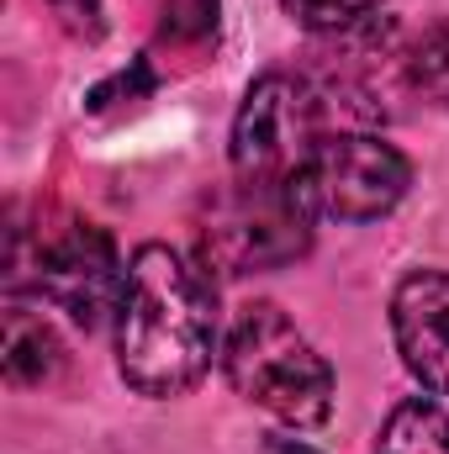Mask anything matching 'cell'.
<instances>
[{"instance_id": "obj_8", "label": "cell", "mask_w": 449, "mask_h": 454, "mask_svg": "<svg viewBox=\"0 0 449 454\" xmlns=\"http://www.w3.org/2000/svg\"><path fill=\"white\" fill-rule=\"evenodd\" d=\"M148 11V32L154 48L180 59V64H201L217 53L223 37V0H143Z\"/></svg>"}, {"instance_id": "obj_10", "label": "cell", "mask_w": 449, "mask_h": 454, "mask_svg": "<svg viewBox=\"0 0 449 454\" xmlns=\"http://www.w3.org/2000/svg\"><path fill=\"white\" fill-rule=\"evenodd\" d=\"M375 454H449V412L434 396L402 402L386 418V428L375 439Z\"/></svg>"}, {"instance_id": "obj_1", "label": "cell", "mask_w": 449, "mask_h": 454, "mask_svg": "<svg viewBox=\"0 0 449 454\" xmlns=\"http://www.w3.org/2000/svg\"><path fill=\"white\" fill-rule=\"evenodd\" d=\"M217 354V291L201 259L143 243L116 307V370L138 396H185Z\"/></svg>"}, {"instance_id": "obj_3", "label": "cell", "mask_w": 449, "mask_h": 454, "mask_svg": "<svg viewBox=\"0 0 449 454\" xmlns=\"http://www.w3.org/2000/svg\"><path fill=\"white\" fill-rule=\"evenodd\" d=\"M334 121H343V112L318 85V74H296V69L259 74L232 116V175L254 185L296 191L323 137L338 132Z\"/></svg>"}, {"instance_id": "obj_9", "label": "cell", "mask_w": 449, "mask_h": 454, "mask_svg": "<svg viewBox=\"0 0 449 454\" xmlns=\"http://www.w3.org/2000/svg\"><path fill=\"white\" fill-rule=\"evenodd\" d=\"M5 380L11 386H48L64 370V343L53 333V323L32 307H21L16 296L5 301Z\"/></svg>"}, {"instance_id": "obj_13", "label": "cell", "mask_w": 449, "mask_h": 454, "mask_svg": "<svg viewBox=\"0 0 449 454\" xmlns=\"http://www.w3.org/2000/svg\"><path fill=\"white\" fill-rule=\"evenodd\" d=\"M53 5V16L75 32V37H85V43H96L101 32H106V11H101V0H48Z\"/></svg>"}, {"instance_id": "obj_5", "label": "cell", "mask_w": 449, "mask_h": 454, "mask_svg": "<svg viewBox=\"0 0 449 454\" xmlns=\"http://www.w3.org/2000/svg\"><path fill=\"white\" fill-rule=\"evenodd\" d=\"M407 185H413V164L381 132L338 127L312 153L307 175L296 180V196L318 223H375L397 212Z\"/></svg>"}, {"instance_id": "obj_2", "label": "cell", "mask_w": 449, "mask_h": 454, "mask_svg": "<svg viewBox=\"0 0 449 454\" xmlns=\"http://www.w3.org/2000/svg\"><path fill=\"white\" fill-rule=\"evenodd\" d=\"M223 370L248 407H259L291 428H318L334 412L328 359L270 301H254L238 312V323L227 328L223 343Z\"/></svg>"}, {"instance_id": "obj_11", "label": "cell", "mask_w": 449, "mask_h": 454, "mask_svg": "<svg viewBox=\"0 0 449 454\" xmlns=\"http://www.w3.org/2000/svg\"><path fill=\"white\" fill-rule=\"evenodd\" d=\"M286 16L312 37H354L381 21V0H280Z\"/></svg>"}, {"instance_id": "obj_7", "label": "cell", "mask_w": 449, "mask_h": 454, "mask_svg": "<svg viewBox=\"0 0 449 454\" xmlns=\"http://www.w3.org/2000/svg\"><path fill=\"white\" fill-rule=\"evenodd\" d=\"M397 354L423 391H449V270H418L391 296Z\"/></svg>"}, {"instance_id": "obj_12", "label": "cell", "mask_w": 449, "mask_h": 454, "mask_svg": "<svg viewBox=\"0 0 449 454\" xmlns=\"http://www.w3.org/2000/svg\"><path fill=\"white\" fill-rule=\"evenodd\" d=\"M407 64V80L449 112V16H439L434 27H423V37L413 43V53L402 59Z\"/></svg>"}, {"instance_id": "obj_4", "label": "cell", "mask_w": 449, "mask_h": 454, "mask_svg": "<svg viewBox=\"0 0 449 454\" xmlns=\"http://www.w3.org/2000/svg\"><path fill=\"white\" fill-rule=\"evenodd\" d=\"M312 212L286 185H217L196 212V259L217 275H259L296 264L312 248Z\"/></svg>"}, {"instance_id": "obj_6", "label": "cell", "mask_w": 449, "mask_h": 454, "mask_svg": "<svg viewBox=\"0 0 449 454\" xmlns=\"http://www.w3.org/2000/svg\"><path fill=\"white\" fill-rule=\"evenodd\" d=\"M32 286L43 301L69 312L80 328H101L116 317L122 291H127V264L116 259L112 232L91 223H64V227H37L32 243Z\"/></svg>"}]
</instances>
